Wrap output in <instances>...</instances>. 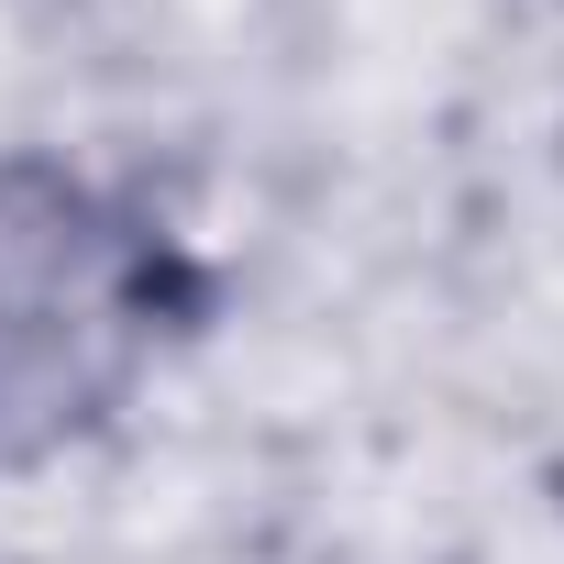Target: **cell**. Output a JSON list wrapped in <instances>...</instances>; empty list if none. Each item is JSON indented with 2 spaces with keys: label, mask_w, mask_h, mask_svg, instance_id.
<instances>
[{
  "label": "cell",
  "mask_w": 564,
  "mask_h": 564,
  "mask_svg": "<svg viewBox=\"0 0 564 564\" xmlns=\"http://www.w3.org/2000/svg\"><path fill=\"white\" fill-rule=\"evenodd\" d=\"M210 276L188 232L56 144L0 155V487L133 421L155 366L199 333Z\"/></svg>",
  "instance_id": "1"
},
{
  "label": "cell",
  "mask_w": 564,
  "mask_h": 564,
  "mask_svg": "<svg viewBox=\"0 0 564 564\" xmlns=\"http://www.w3.org/2000/svg\"><path fill=\"white\" fill-rule=\"evenodd\" d=\"M542 12H553V23H564V0H542Z\"/></svg>",
  "instance_id": "2"
}]
</instances>
